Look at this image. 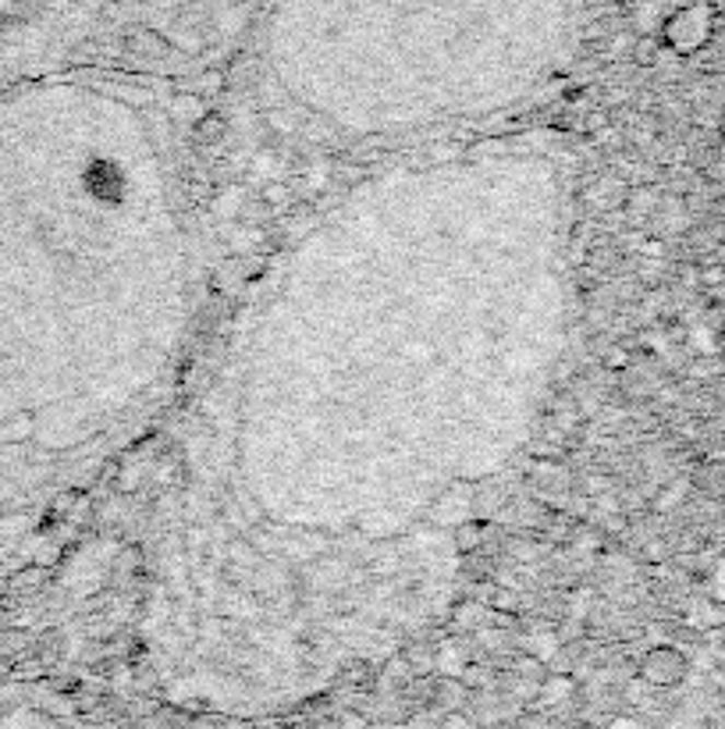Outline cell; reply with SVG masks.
<instances>
[{"mask_svg":"<svg viewBox=\"0 0 725 729\" xmlns=\"http://www.w3.org/2000/svg\"><path fill=\"white\" fill-rule=\"evenodd\" d=\"M711 28H715V8L708 0H693L662 22V43L676 54H693L711 39Z\"/></svg>","mask_w":725,"mask_h":729,"instance_id":"6da1fadb","label":"cell"},{"mask_svg":"<svg viewBox=\"0 0 725 729\" xmlns=\"http://www.w3.org/2000/svg\"><path fill=\"white\" fill-rule=\"evenodd\" d=\"M687 676V659L676 648H658L644 659V680L658 683V687H668V683H679Z\"/></svg>","mask_w":725,"mask_h":729,"instance_id":"7a4b0ae2","label":"cell"},{"mask_svg":"<svg viewBox=\"0 0 725 729\" xmlns=\"http://www.w3.org/2000/svg\"><path fill=\"white\" fill-rule=\"evenodd\" d=\"M125 50L132 57H150L153 61V57H164L171 50V39L164 33H156V28H150V25H136V28H128Z\"/></svg>","mask_w":725,"mask_h":729,"instance_id":"3957f363","label":"cell"},{"mask_svg":"<svg viewBox=\"0 0 725 729\" xmlns=\"http://www.w3.org/2000/svg\"><path fill=\"white\" fill-rule=\"evenodd\" d=\"M587 204L594 210H619L625 204V182L619 175H601V178L594 182Z\"/></svg>","mask_w":725,"mask_h":729,"instance_id":"277c9868","label":"cell"},{"mask_svg":"<svg viewBox=\"0 0 725 729\" xmlns=\"http://www.w3.org/2000/svg\"><path fill=\"white\" fill-rule=\"evenodd\" d=\"M622 210L630 213L633 224H640V221H647V218H654V213L662 210V196H658V189H647V185H636V189L625 193Z\"/></svg>","mask_w":725,"mask_h":729,"instance_id":"5b68a950","label":"cell"},{"mask_svg":"<svg viewBox=\"0 0 725 729\" xmlns=\"http://www.w3.org/2000/svg\"><path fill=\"white\" fill-rule=\"evenodd\" d=\"M227 136V118L221 111H203L192 121V139L196 147H218V142Z\"/></svg>","mask_w":725,"mask_h":729,"instance_id":"8992f818","label":"cell"},{"mask_svg":"<svg viewBox=\"0 0 725 729\" xmlns=\"http://www.w3.org/2000/svg\"><path fill=\"white\" fill-rule=\"evenodd\" d=\"M167 111H171V118L175 121H196L199 114H203V96L199 93H175L171 96Z\"/></svg>","mask_w":725,"mask_h":729,"instance_id":"52a82bcc","label":"cell"},{"mask_svg":"<svg viewBox=\"0 0 725 729\" xmlns=\"http://www.w3.org/2000/svg\"><path fill=\"white\" fill-rule=\"evenodd\" d=\"M662 47H665V43H662L658 36H636V39H633V50H630L633 65L654 68V65H658V57H662Z\"/></svg>","mask_w":725,"mask_h":729,"instance_id":"ba28073f","label":"cell"},{"mask_svg":"<svg viewBox=\"0 0 725 729\" xmlns=\"http://www.w3.org/2000/svg\"><path fill=\"white\" fill-rule=\"evenodd\" d=\"M260 204L267 207V210H284L292 204V185L289 182H264V193H260Z\"/></svg>","mask_w":725,"mask_h":729,"instance_id":"9c48e42d","label":"cell"},{"mask_svg":"<svg viewBox=\"0 0 725 729\" xmlns=\"http://www.w3.org/2000/svg\"><path fill=\"white\" fill-rule=\"evenodd\" d=\"M480 545H483V523H463L459 531H455V548L463 555H473Z\"/></svg>","mask_w":725,"mask_h":729,"instance_id":"30bf717a","label":"cell"},{"mask_svg":"<svg viewBox=\"0 0 725 729\" xmlns=\"http://www.w3.org/2000/svg\"><path fill=\"white\" fill-rule=\"evenodd\" d=\"M352 729H473V726H455V722H366Z\"/></svg>","mask_w":725,"mask_h":729,"instance_id":"8fae6325","label":"cell"},{"mask_svg":"<svg viewBox=\"0 0 725 729\" xmlns=\"http://www.w3.org/2000/svg\"><path fill=\"white\" fill-rule=\"evenodd\" d=\"M616 264H619V250L611 246V242H601V246L590 250V267L594 270H608V267H616Z\"/></svg>","mask_w":725,"mask_h":729,"instance_id":"7c38bea8","label":"cell"},{"mask_svg":"<svg viewBox=\"0 0 725 729\" xmlns=\"http://www.w3.org/2000/svg\"><path fill=\"white\" fill-rule=\"evenodd\" d=\"M601 363H605V370H630V363H633V352L625 349V346H611V349H605Z\"/></svg>","mask_w":725,"mask_h":729,"instance_id":"4fadbf2b","label":"cell"},{"mask_svg":"<svg viewBox=\"0 0 725 729\" xmlns=\"http://www.w3.org/2000/svg\"><path fill=\"white\" fill-rule=\"evenodd\" d=\"M224 90V76L221 71H203L199 76V82L192 85V93H199V96H213V93H221Z\"/></svg>","mask_w":725,"mask_h":729,"instance_id":"5bb4252c","label":"cell"},{"mask_svg":"<svg viewBox=\"0 0 725 729\" xmlns=\"http://www.w3.org/2000/svg\"><path fill=\"white\" fill-rule=\"evenodd\" d=\"M213 207H218L221 213H227V218H232V213L242 210V189H238V185H232V189H224L218 199H213Z\"/></svg>","mask_w":725,"mask_h":729,"instance_id":"9a60e30c","label":"cell"},{"mask_svg":"<svg viewBox=\"0 0 725 729\" xmlns=\"http://www.w3.org/2000/svg\"><path fill=\"white\" fill-rule=\"evenodd\" d=\"M701 285L704 289H722L725 285V264H704L701 267Z\"/></svg>","mask_w":725,"mask_h":729,"instance_id":"2e32d148","label":"cell"},{"mask_svg":"<svg viewBox=\"0 0 725 729\" xmlns=\"http://www.w3.org/2000/svg\"><path fill=\"white\" fill-rule=\"evenodd\" d=\"M267 128H270V132L289 136V132H295V121H292V118H284L281 111H267Z\"/></svg>","mask_w":725,"mask_h":729,"instance_id":"e0dca14e","label":"cell"},{"mask_svg":"<svg viewBox=\"0 0 725 729\" xmlns=\"http://www.w3.org/2000/svg\"><path fill=\"white\" fill-rule=\"evenodd\" d=\"M583 491H587V495H601V491H608L605 474H590L587 481H583Z\"/></svg>","mask_w":725,"mask_h":729,"instance_id":"ac0fdd59","label":"cell"},{"mask_svg":"<svg viewBox=\"0 0 725 729\" xmlns=\"http://www.w3.org/2000/svg\"><path fill=\"white\" fill-rule=\"evenodd\" d=\"M459 153V147H434V161H452Z\"/></svg>","mask_w":725,"mask_h":729,"instance_id":"d6986e66","label":"cell"},{"mask_svg":"<svg viewBox=\"0 0 725 729\" xmlns=\"http://www.w3.org/2000/svg\"><path fill=\"white\" fill-rule=\"evenodd\" d=\"M718 132L725 136V114H722V121H718Z\"/></svg>","mask_w":725,"mask_h":729,"instance_id":"ffe728a7","label":"cell"}]
</instances>
